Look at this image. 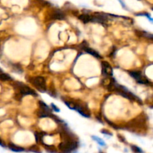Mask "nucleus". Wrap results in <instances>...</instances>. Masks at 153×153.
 <instances>
[{"instance_id":"f3484780","label":"nucleus","mask_w":153,"mask_h":153,"mask_svg":"<svg viewBox=\"0 0 153 153\" xmlns=\"http://www.w3.org/2000/svg\"><path fill=\"white\" fill-rule=\"evenodd\" d=\"M51 107H52L53 110L54 111H56V112H59V111H60V110H59L54 104H51Z\"/></svg>"},{"instance_id":"9b49d317","label":"nucleus","mask_w":153,"mask_h":153,"mask_svg":"<svg viewBox=\"0 0 153 153\" xmlns=\"http://www.w3.org/2000/svg\"><path fill=\"white\" fill-rule=\"evenodd\" d=\"M79 19L84 23H87L89 22H91V20H92V17L89 14H81L79 16Z\"/></svg>"},{"instance_id":"f257e3e1","label":"nucleus","mask_w":153,"mask_h":153,"mask_svg":"<svg viewBox=\"0 0 153 153\" xmlns=\"http://www.w3.org/2000/svg\"><path fill=\"white\" fill-rule=\"evenodd\" d=\"M114 92H116L117 94H119V95H121L125 98H128V99L131 100V101H137L140 104H142L141 100L140 98H138L136 95H134V94H133L132 92L128 91V89L123 86L118 85Z\"/></svg>"},{"instance_id":"a211bd4d","label":"nucleus","mask_w":153,"mask_h":153,"mask_svg":"<svg viewBox=\"0 0 153 153\" xmlns=\"http://www.w3.org/2000/svg\"><path fill=\"white\" fill-rule=\"evenodd\" d=\"M101 133H103L104 134H107V135H110V136H112V134L110 132H109L107 130H102L101 131Z\"/></svg>"},{"instance_id":"39448f33","label":"nucleus","mask_w":153,"mask_h":153,"mask_svg":"<svg viewBox=\"0 0 153 153\" xmlns=\"http://www.w3.org/2000/svg\"><path fill=\"white\" fill-rule=\"evenodd\" d=\"M128 74L134 79H135L140 84H148L149 82L146 79H145L142 76V73L140 71H128Z\"/></svg>"},{"instance_id":"ddd939ff","label":"nucleus","mask_w":153,"mask_h":153,"mask_svg":"<svg viewBox=\"0 0 153 153\" xmlns=\"http://www.w3.org/2000/svg\"><path fill=\"white\" fill-rule=\"evenodd\" d=\"M11 77L7 74L4 73H0V81H8L11 80Z\"/></svg>"},{"instance_id":"423d86ee","label":"nucleus","mask_w":153,"mask_h":153,"mask_svg":"<svg viewBox=\"0 0 153 153\" xmlns=\"http://www.w3.org/2000/svg\"><path fill=\"white\" fill-rule=\"evenodd\" d=\"M102 66V74L106 77H112L113 76V68L110 65L109 62L106 61H103L101 62Z\"/></svg>"},{"instance_id":"f8f14e48","label":"nucleus","mask_w":153,"mask_h":153,"mask_svg":"<svg viewBox=\"0 0 153 153\" xmlns=\"http://www.w3.org/2000/svg\"><path fill=\"white\" fill-rule=\"evenodd\" d=\"M38 104H39V106H40L41 110H44V111H47V112L50 113V107L44 103V102H43L42 101H40L38 102Z\"/></svg>"},{"instance_id":"4468645a","label":"nucleus","mask_w":153,"mask_h":153,"mask_svg":"<svg viewBox=\"0 0 153 153\" xmlns=\"http://www.w3.org/2000/svg\"><path fill=\"white\" fill-rule=\"evenodd\" d=\"M92 140H94L95 141H96L100 146H106L105 142H104L103 140H102V139H101L100 137H96V136H92Z\"/></svg>"},{"instance_id":"20e7f679","label":"nucleus","mask_w":153,"mask_h":153,"mask_svg":"<svg viewBox=\"0 0 153 153\" xmlns=\"http://www.w3.org/2000/svg\"><path fill=\"white\" fill-rule=\"evenodd\" d=\"M31 83L36 87L38 90H39L41 92H45L47 91L46 87V80L41 76H38L36 77H34L32 80H30Z\"/></svg>"},{"instance_id":"6e6552de","label":"nucleus","mask_w":153,"mask_h":153,"mask_svg":"<svg viewBox=\"0 0 153 153\" xmlns=\"http://www.w3.org/2000/svg\"><path fill=\"white\" fill-rule=\"evenodd\" d=\"M83 50L85 51V52H86L89 54H91L92 56H95V58H98V59H101V56L97 52V51H95V50L90 48L89 46H83Z\"/></svg>"},{"instance_id":"dca6fc26","label":"nucleus","mask_w":153,"mask_h":153,"mask_svg":"<svg viewBox=\"0 0 153 153\" xmlns=\"http://www.w3.org/2000/svg\"><path fill=\"white\" fill-rule=\"evenodd\" d=\"M131 148L132 151L134 152H135V153H143V151L140 147H138V146H137L135 145H132L131 146Z\"/></svg>"},{"instance_id":"1a4fd4ad","label":"nucleus","mask_w":153,"mask_h":153,"mask_svg":"<svg viewBox=\"0 0 153 153\" xmlns=\"http://www.w3.org/2000/svg\"><path fill=\"white\" fill-rule=\"evenodd\" d=\"M52 18L53 19H56V20H63L65 18V15L60 11L56 10L53 12Z\"/></svg>"},{"instance_id":"412c9836","label":"nucleus","mask_w":153,"mask_h":153,"mask_svg":"<svg viewBox=\"0 0 153 153\" xmlns=\"http://www.w3.org/2000/svg\"><path fill=\"white\" fill-rule=\"evenodd\" d=\"M0 73H2V68H0Z\"/></svg>"},{"instance_id":"7ed1b4c3","label":"nucleus","mask_w":153,"mask_h":153,"mask_svg":"<svg viewBox=\"0 0 153 153\" xmlns=\"http://www.w3.org/2000/svg\"><path fill=\"white\" fill-rule=\"evenodd\" d=\"M14 86L15 88H17L20 90V93L22 96L29 95H31L32 96H38V94L33 89H32L29 86L24 85L23 83H22L20 82H15Z\"/></svg>"},{"instance_id":"4be33fe9","label":"nucleus","mask_w":153,"mask_h":153,"mask_svg":"<svg viewBox=\"0 0 153 153\" xmlns=\"http://www.w3.org/2000/svg\"><path fill=\"white\" fill-rule=\"evenodd\" d=\"M99 153H104V152H102V151H100V152H99Z\"/></svg>"},{"instance_id":"5701e85b","label":"nucleus","mask_w":153,"mask_h":153,"mask_svg":"<svg viewBox=\"0 0 153 153\" xmlns=\"http://www.w3.org/2000/svg\"><path fill=\"white\" fill-rule=\"evenodd\" d=\"M152 11H153V8H152Z\"/></svg>"},{"instance_id":"6ab92c4d","label":"nucleus","mask_w":153,"mask_h":153,"mask_svg":"<svg viewBox=\"0 0 153 153\" xmlns=\"http://www.w3.org/2000/svg\"><path fill=\"white\" fill-rule=\"evenodd\" d=\"M148 19H149V20L150 22H152V23H153V18H151V17H148Z\"/></svg>"},{"instance_id":"2eb2a0df","label":"nucleus","mask_w":153,"mask_h":153,"mask_svg":"<svg viewBox=\"0 0 153 153\" xmlns=\"http://www.w3.org/2000/svg\"><path fill=\"white\" fill-rule=\"evenodd\" d=\"M37 114L39 117L43 118V117H47V116H50V113L44 111L43 110H40L37 112Z\"/></svg>"},{"instance_id":"0eeeda50","label":"nucleus","mask_w":153,"mask_h":153,"mask_svg":"<svg viewBox=\"0 0 153 153\" xmlns=\"http://www.w3.org/2000/svg\"><path fill=\"white\" fill-rule=\"evenodd\" d=\"M107 20H108V17L106 14H100V13H95L94 14V16L92 17L91 22L101 23L102 25L105 26V24L107 23Z\"/></svg>"},{"instance_id":"aec40b11","label":"nucleus","mask_w":153,"mask_h":153,"mask_svg":"<svg viewBox=\"0 0 153 153\" xmlns=\"http://www.w3.org/2000/svg\"><path fill=\"white\" fill-rule=\"evenodd\" d=\"M0 146H5V145L3 144L2 141L1 140V139H0Z\"/></svg>"},{"instance_id":"f03ea898","label":"nucleus","mask_w":153,"mask_h":153,"mask_svg":"<svg viewBox=\"0 0 153 153\" xmlns=\"http://www.w3.org/2000/svg\"><path fill=\"white\" fill-rule=\"evenodd\" d=\"M78 146V143L75 140H65L59 145V149L63 153H71Z\"/></svg>"},{"instance_id":"9d476101","label":"nucleus","mask_w":153,"mask_h":153,"mask_svg":"<svg viewBox=\"0 0 153 153\" xmlns=\"http://www.w3.org/2000/svg\"><path fill=\"white\" fill-rule=\"evenodd\" d=\"M8 147L11 151L15 152H21L24 151V149L23 147L18 146H17L15 144H13V143H9Z\"/></svg>"}]
</instances>
